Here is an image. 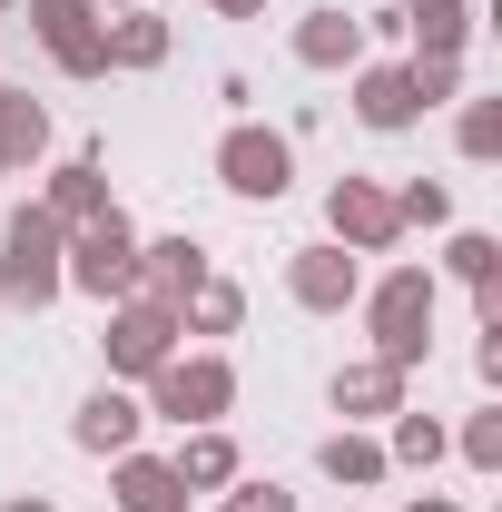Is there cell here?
Masks as SVG:
<instances>
[{"mask_svg": "<svg viewBox=\"0 0 502 512\" xmlns=\"http://www.w3.org/2000/svg\"><path fill=\"white\" fill-rule=\"evenodd\" d=\"M443 453H453V434H443L434 414H414V404H404V414H384V463H414V473H434Z\"/></svg>", "mask_w": 502, "mask_h": 512, "instance_id": "7402d4cb", "label": "cell"}, {"mask_svg": "<svg viewBox=\"0 0 502 512\" xmlns=\"http://www.w3.org/2000/svg\"><path fill=\"white\" fill-rule=\"evenodd\" d=\"M40 207H50L60 227H89V217H109L119 197H109V168H99V158H60L50 188H40Z\"/></svg>", "mask_w": 502, "mask_h": 512, "instance_id": "e0dca14e", "label": "cell"}, {"mask_svg": "<svg viewBox=\"0 0 502 512\" xmlns=\"http://www.w3.org/2000/svg\"><path fill=\"white\" fill-rule=\"evenodd\" d=\"M89 10H99V20H109V10H138V0H89Z\"/></svg>", "mask_w": 502, "mask_h": 512, "instance_id": "d6a6232c", "label": "cell"}, {"mask_svg": "<svg viewBox=\"0 0 502 512\" xmlns=\"http://www.w3.org/2000/svg\"><path fill=\"white\" fill-rule=\"evenodd\" d=\"M168 463H178V483H188V493H227V483L247 473V453H237V434H227V424H188Z\"/></svg>", "mask_w": 502, "mask_h": 512, "instance_id": "2e32d148", "label": "cell"}, {"mask_svg": "<svg viewBox=\"0 0 502 512\" xmlns=\"http://www.w3.org/2000/svg\"><path fill=\"white\" fill-rule=\"evenodd\" d=\"M227 512H296V493L266 483V473H237V483H227Z\"/></svg>", "mask_w": 502, "mask_h": 512, "instance_id": "f1b7e54d", "label": "cell"}, {"mask_svg": "<svg viewBox=\"0 0 502 512\" xmlns=\"http://www.w3.org/2000/svg\"><path fill=\"white\" fill-rule=\"evenodd\" d=\"M178 325H188V335H237V325H247V286H237V276H207L188 306H178Z\"/></svg>", "mask_w": 502, "mask_h": 512, "instance_id": "603a6c76", "label": "cell"}, {"mask_svg": "<svg viewBox=\"0 0 502 512\" xmlns=\"http://www.w3.org/2000/svg\"><path fill=\"white\" fill-rule=\"evenodd\" d=\"M99 40H109V69H168V50H178V30L138 0V10H119V20H99Z\"/></svg>", "mask_w": 502, "mask_h": 512, "instance_id": "ac0fdd59", "label": "cell"}, {"mask_svg": "<svg viewBox=\"0 0 502 512\" xmlns=\"http://www.w3.org/2000/svg\"><path fill=\"white\" fill-rule=\"evenodd\" d=\"M286 296H296L306 316H345V306L365 296V256L335 247V237H315V247L286 256Z\"/></svg>", "mask_w": 502, "mask_h": 512, "instance_id": "ba28073f", "label": "cell"}, {"mask_svg": "<svg viewBox=\"0 0 502 512\" xmlns=\"http://www.w3.org/2000/svg\"><path fill=\"white\" fill-rule=\"evenodd\" d=\"M10 10H20V0H0V20H10Z\"/></svg>", "mask_w": 502, "mask_h": 512, "instance_id": "836d02e7", "label": "cell"}, {"mask_svg": "<svg viewBox=\"0 0 502 512\" xmlns=\"http://www.w3.org/2000/svg\"><path fill=\"white\" fill-rule=\"evenodd\" d=\"M315 473H325V483H345V493H375L394 463H384L375 434H355V424H345V434H325V444H315Z\"/></svg>", "mask_w": 502, "mask_h": 512, "instance_id": "d6986e66", "label": "cell"}, {"mask_svg": "<svg viewBox=\"0 0 502 512\" xmlns=\"http://www.w3.org/2000/svg\"><path fill=\"white\" fill-rule=\"evenodd\" d=\"M178 345H188V325H178V306H158V296H119V306H109V335H99L109 384H148Z\"/></svg>", "mask_w": 502, "mask_h": 512, "instance_id": "8992f818", "label": "cell"}, {"mask_svg": "<svg viewBox=\"0 0 502 512\" xmlns=\"http://www.w3.org/2000/svg\"><path fill=\"white\" fill-rule=\"evenodd\" d=\"M404 512H463V503H453V493H414Z\"/></svg>", "mask_w": 502, "mask_h": 512, "instance_id": "1f68e13d", "label": "cell"}, {"mask_svg": "<svg viewBox=\"0 0 502 512\" xmlns=\"http://www.w3.org/2000/svg\"><path fill=\"white\" fill-rule=\"evenodd\" d=\"M207 276H217V266H207V247H197V237H138V296L188 306Z\"/></svg>", "mask_w": 502, "mask_h": 512, "instance_id": "30bf717a", "label": "cell"}, {"mask_svg": "<svg viewBox=\"0 0 502 512\" xmlns=\"http://www.w3.org/2000/svg\"><path fill=\"white\" fill-rule=\"evenodd\" d=\"M60 276H69V296H89V306H119V296H138V227H128V207L89 217V227H69Z\"/></svg>", "mask_w": 502, "mask_h": 512, "instance_id": "3957f363", "label": "cell"}, {"mask_svg": "<svg viewBox=\"0 0 502 512\" xmlns=\"http://www.w3.org/2000/svg\"><path fill=\"white\" fill-rule=\"evenodd\" d=\"M404 79H414V109H453L463 99V50H414Z\"/></svg>", "mask_w": 502, "mask_h": 512, "instance_id": "cb8c5ba5", "label": "cell"}, {"mask_svg": "<svg viewBox=\"0 0 502 512\" xmlns=\"http://www.w3.org/2000/svg\"><path fill=\"white\" fill-rule=\"evenodd\" d=\"M60 256H69V227L40 207V197H30V207H10V227H0V306H20V316L60 306V296H69Z\"/></svg>", "mask_w": 502, "mask_h": 512, "instance_id": "7a4b0ae2", "label": "cell"}, {"mask_svg": "<svg viewBox=\"0 0 502 512\" xmlns=\"http://www.w3.org/2000/svg\"><path fill=\"white\" fill-rule=\"evenodd\" d=\"M0 512H60V503H50V493H10Z\"/></svg>", "mask_w": 502, "mask_h": 512, "instance_id": "4dcf8cb0", "label": "cell"}, {"mask_svg": "<svg viewBox=\"0 0 502 512\" xmlns=\"http://www.w3.org/2000/svg\"><path fill=\"white\" fill-rule=\"evenodd\" d=\"M365 60V10H306L296 20V69H355Z\"/></svg>", "mask_w": 502, "mask_h": 512, "instance_id": "9a60e30c", "label": "cell"}, {"mask_svg": "<svg viewBox=\"0 0 502 512\" xmlns=\"http://www.w3.org/2000/svg\"><path fill=\"white\" fill-rule=\"evenodd\" d=\"M217 188L247 197V207H276V197L296 188V138L266 119H237L227 138H217Z\"/></svg>", "mask_w": 502, "mask_h": 512, "instance_id": "5b68a950", "label": "cell"}, {"mask_svg": "<svg viewBox=\"0 0 502 512\" xmlns=\"http://www.w3.org/2000/svg\"><path fill=\"white\" fill-rule=\"evenodd\" d=\"M207 10H217V20H266L276 0H207Z\"/></svg>", "mask_w": 502, "mask_h": 512, "instance_id": "f546056e", "label": "cell"}, {"mask_svg": "<svg viewBox=\"0 0 502 512\" xmlns=\"http://www.w3.org/2000/svg\"><path fill=\"white\" fill-rule=\"evenodd\" d=\"M443 276H463V286H493V276H502V237H493V227H463V237L443 247Z\"/></svg>", "mask_w": 502, "mask_h": 512, "instance_id": "d4e9b609", "label": "cell"}, {"mask_svg": "<svg viewBox=\"0 0 502 512\" xmlns=\"http://www.w3.org/2000/svg\"><path fill=\"white\" fill-rule=\"evenodd\" d=\"M355 306H365V335H375V355L414 375V365L434 355V306H443V276H434V266H384V276L365 286V296H355Z\"/></svg>", "mask_w": 502, "mask_h": 512, "instance_id": "6da1fadb", "label": "cell"}, {"mask_svg": "<svg viewBox=\"0 0 502 512\" xmlns=\"http://www.w3.org/2000/svg\"><path fill=\"white\" fill-rule=\"evenodd\" d=\"M0 178H10V168H0Z\"/></svg>", "mask_w": 502, "mask_h": 512, "instance_id": "e575fe53", "label": "cell"}, {"mask_svg": "<svg viewBox=\"0 0 502 512\" xmlns=\"http://www.w3.org/2000/svg\"><path fill=\"white\" fill-rule=\"evenodd\" d=\"M50 158V109L30 89H0V168H40Z\"/></svg>", "mask_w": 502, "mask_h": 512, "instance_id": "ffe728a7", "label": "cell"}, {"mask_svg": "<svg viewBox=\"0 0 502 512\" xmlns=\"http://www.w3.org/2000/svg\"><path fill=\"white\" fill-rule=\"evenodd\" d=\"M148 414H158V424H178V434H188V424H227V414H237V365H227V355H188V345H178V355L148 375Z\"/></svg>", "mask_w": 502, "mask_h": 512, "instance_id": "277c9868", "label": "cell"}, {"mask_svg": "<svg viewBox=\"0 0 502 512\" xmlns=\"http://www.w3.org/2000/svg\"><path fill=\"white\" fill-rule=\"evenodd\" d=\"M394 20L414 30V50H463L473 40V0H394Z\"/></svg>", "mask_w": 502, "mask_h": 512, "instance_id": "44dd1931", "label": "cell"}, {"mask_svg": "<svg viewBox=\"0 0 502 512\" xmlns=\"http://www.w3.org/2000/svg\"><path fill=\"white\" fill-rule=\"evenodd\" d=\"M30 30H40L50 69H69V79H109V40H99V10H89V0H30Z\"/></svg>", "mask_w": 502, "mask_h": 512, "instance_id": "9c48e42d", "label": "cell"}, {"mask_svg": "<svg viewBox=\"0 0 502 512\" xmlns=\"http://www.w3.org/2000/svg\"><path fill=\"white\" fill-rule=\"evenodd\" d=\"M138 424H148V404H138L128 384H99V394L69 414V444H79V453H109V463H119V453H138Z\"/></svg>", "mask_w": 502, "mask_h": 512, "instance_id": "8fae6325", "label": "cell"}, {"mask_svg": "<svg viewBox=\"0 0 502 512\" xmlns=\"http://www.w3.org/2000/svg\"><path fill=\"white\" fill-rule=\"evenodd\" d=\"M394 217H404V227H443V217H453V188H443V178H404V188H394Z\"/></svg>", "mask_w": 502, "mask_h": 512, "instance_id": "83f0119b", "label": "cell"}, {"mask_svg": "<svg viewBox=\"0 0 502 512\" xmlns=\"http://www.w3.org/2000/svg\"><path fill=\"white\" fill-rule=\"evenodd\" d=\"M453 148H463L473 168H493V158H502V99H463V119H453Z\"/></svg>", "mask_w": 502, "mask_h": 512, "instance_id": "484cf974", "label": "cell"}, {"mask_svg": "<svg viewBox=\"0 0 502 512\" xmlns=\"http://www.w3.org/2000/svg\"><path fill=\"white\" fill-rule=\"evenodd\" d=\"M325 237L355 247V256H394V247H404L394 188H384V178H335V188H325Z\"/></svg>", "mask_w": 502, "mask_h": 512, "instance_id": "52a82bcc", "label": "cell"}, {"mask_svg": "<svg viewBox=\"0 0 502 512\" xmlns=\"http://www.w3.org/2000/svg\"><path fill=\"white\" fill-rule=\"evenodd\" d=\"M109 493H119V512H188L197 503L168 453H119V463H109Z\"/></svg>", "mask_w": 502, "mask_h": 512, "instance_id": "5bb4252c", "label": "cell"}, {"mask_svg": "<svg viewBox=\"0 0 502 512\" xmlns=\"http://www.w3.org/2000/svg\"><path fill=\"white\" fill-rule=\"evenodd\" d=\"M345 79H355V119L375 128V138H404V128L424 119V109H414V79H404V60H355Z\"/></svg>", "mask_w": 502, "mask_h": 512, "instance_id": "7c38bea8", "label": "cell"}, {"mask_svg": "<svg viewBox=\"0 0 502 512\" xmlns=\"http://www.w3.org/2000/svg\"><path fill=\"white\" fill-rule=\"evenodd\" d=\"M453 453H463L473 473H502V404H483V414H463V434H453Z\"/></svg>", "mask_w": 502, "mask_h": 512, "instance_id": "4316f807", "label": "cell"}, {"mask_svg": "<svg viewBox=\"0 0 502 512\" xmlns=\"http://www.w3.org/2000/svg\"><path fill=\"white\" fill-rule=\"evenodd\" d=\"M404 365H384V355H355V365H335V414L345 424H384V414H404Z\"/></svg>", "mask_w": 502, "mask_h": 512, "instance_id": "4fadbf2b", "label": "cell"}]
</instances>
